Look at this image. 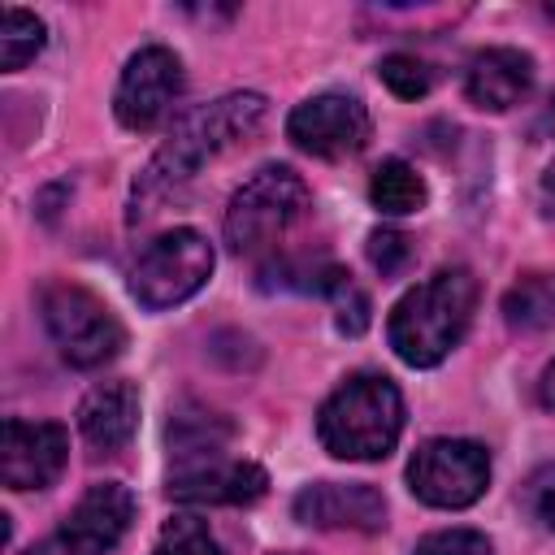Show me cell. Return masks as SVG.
Wrapping results in <instances>:
<instances>
[{"mask_svg":"<svg viewBox=\"0 0 555 555\" xmlns=\"http://www.w3.org/2000/svg\"><path fill=\"white\" fill-rule=\"evenodd\" d=\"M286 555H295V551H286Z\"/></svg>","mask_w":555,"mask_h":555,"instance_id":"cell-29","label":"cell"},{"mask_svg":"<svg viewBox=\"0 0 555 555\" xmlns=\"http://www.w3.org/2000/svg\"><path fill=\"white\" fill-rule=\"evenodd\" d=\"M178 95H182V61L169 48L147 43L126 61L113 91V113L126 130H152L173 108Z\"/></svg>","mask_w":555,"mask_h":555,"instance_id":"cell-9","label":"cell"},{"mask_svg":"<svg viewBox=\"0 0 555 555\" xmlns=\"http://www.w3.org/2000/svg\"><path fill=\"white\" fill-rule=\"evenodd\" d=\"M152 555H221V546L199 516H173L165 520Z\"/></svg>","mask_w":555,"mask_h":555,"instance_id":"cell-20","label":"cell"},{"mask_svg":"<svg viewBox=\"0 0 555 555\" xmlns=\"http://www.w3.org/2000/svg\"><path fill=\"white\" fill-rule=\"evenodd\" d=\"M39 317L48 338L74 369H100L117 360V351L126 347V330L113 317V308L78 282H43Z\"/></svg>","mask_w":555,"mask_h":555,"instance_id":"cell-4","label":"cell"},{"mask_svg":"<svg viewBox=\"0 0 555 555\" xmlns=\"http://www.w3.org/2000/svg\"><path fill=\"white\" fill-rule=\"evenodd\" d=\"M490 486V451L473 438H429L408 460V490L442 512L477 503Z\"/></svg>","mask_w":555,"mask_h":555,"instance_id":"cell-7","label":"cell"},{"mask_svg":"<svg viewBox=\"0 0 555 555\" xmlns=\"http://www.w3.org/2000/svg\"><path fill=\"white\" fill-rule=\"evenodd\" d=\"M525 507L533 512V520L542 529H555V464H542L525 481Z\"/></svg>","mask_w":555,"mask_h":555,"instance_id":"cell-24","label":"cell"},{"mask_svg":"<svg viewBox=\"0 0 555 555\" xmlns=\"http://www.w3.org/2000/svg\"><path fill=\"white\" fill-rule=\"evenodd\" d=\"M208 278H212V243L191 225H173L134 256L130 295L139 299V308L165 312L186 304L195 291H204Z\"/></svg>","mask_w":555,"mask_h":555,"instance_id":"cell-6","label":"cell"},{"mask_svg":"<svg viewBox=\"0 0 555 555\" xmlns=\"http://www.w3.org/2000/svg\"><path fill=\"white\" fill-rule=\"evenodd\" d=\"M69 460V434L56 421H4L0 442V477L9 490H43L61 477Z\"/></svg>","mask_w":555,"mask_h":555,"instance_id":"cell-10","label":"cell"},{"mask_svg":"<svg viewBox=\"0 0 555 555\" xmlns=\"http://www.w3.org/2000/svg\"><path fill=\"white\" fill-rule=\"evenodd\" d=\"M165 434H169V455L178 460V468H186V464L217 460L225 451V442L234 438V425L221 412H212V408H204L195 399H182L169 412V429Z\"/></svg>","mask_w":555,"mask_h":555,"instance_id":"cell-16","label":"cell"},{"mask_svg":"<svg viewBox=\"0 0 555 555\" xmlns=\"http://www.w3.org/2000/svg\"><path fill=\"white\" fill-rule=\"evenodd\" d=\"M130 520H134V494L121 481H95L65 512V520L56 525V538L78 555H108L126 538Z\"/></svg>","mask_w":555,"mask_h":555,"instance_id":"cell-12","label":"cell"},{"mask_svg":"<svg viewBox=\"0 0 555 555\" xmlns=\"http://www.w3.org/2000/svg\"><path fill=\"white\" fill-rule=\"evenodd\" d=\"M529 87H533V56L520 48H481L464 69V95L486 113H503L520 104Z\"/></svg>","mask_w":555,"mask_h":555,"instance_id":"cell-14","label":"cell"},{"mask_svg":"<svg viewBox=\"0 0 555 555\" xmlns=\"http://www.w3.org/2000/svg\"><path fill=\"white\" fill-rule=\"evenodd\" d=\"M269 490V473L251 460H204L169 473V499L173 503H221V507H243L256 503Z\"/></svg>","mask_w":555,"mask_h":555,"instance_id":"cell-13","label":"cell"},{"mask_svg":"<svg viewBox=\"0 0 555 555\" xmlns=\"http://www.w3.org/2000/svg\"><path fill=\"white\" fill-rule=\"evenodd\" d=\"M369 199L386 217H408V212L425 208L429 186H425V178L408 160H382L373 169V178H369Z\"/></svg>","mask_w":555,"mask_h":555,"instance_id":"cell-18","label":"cell"},{"mask_svg":"<svg viewBox=\"0 0 555 555\" xmlns=\"http://www.w3.org/2000/svg\"><path fill=\"white\" fill-rule=\"evenodd\" d=\"M473 312H477V278L464 264H451L416 282L390 308L386 338L403 364L434 369L460 347V338L473 325Z\"/></svg>","mask_w":555,"mask_h":555,"instance_id":"cell-2","label":"cell"},{"mask_svg":"<svg viewBox=\"0 0 555 555\" xmlns=\"http://www.w3.org/2000/svg\"><path fill=\"white\" fill-rule=\"evenodd\" d=\"M542 199H546V208L555 212V160H551V169L542 173Z\"/></svg>","mask_w":555,"mask_h":555,"instance_id":"cell-28","label":"cell"},{"mask_svg":"<svg viewBox=\"0 0 555 555\" xmlns=\"http://www.w3.org/2000/svg\"><path fill=\"white\" fill-rule=\"evenodd\" d=\"M369 260H373V269L382 278H399L408 269V260H412L408 234H399V230H373L369 234Z\"/></svg>","mask_w":555,"mask_h":555,"instance_id":"cell-23","label":"cell"},{"mask_svg":"<svg viewBox=\"0 0 555 555\" xmlns=\"http://www.w3.org/2000/svg\"><path fill=\"white\" fill-rule=\"evenodd\" d=\"M308 182L291 165H264L234 191L225 208V243L234 251H260L278 243L308 212Z\"/></svg>","mask_w":555,"mask_h":555,"instance_id":"cell-5","label":"cell"},{"mask_svg":"<svg viewBox=\"0 0 555 555\" xmlns=\"http://www.w3.org/2000/svg\"><path fill=\"white\" fill-rule=\"evenodd\" d=\"M377 74H382V82H386L399 100H421V95H429V87H434V69H429L421 56H412V52H390V56L377 65Z\"/></svg>","mask_w":555,"mask_h":555,"instance_id":"cell-21","label":"cell"},{"mask_svg":"<svg viewBox=\"0 0 555 555\" xmlns=\"http://www.w3.org/2000/svg\"><path fill=\"white\" fill-rule=\"evenodd\" d=\"M538 399H542V408H551V412H555V360L542 369V382H538Z\"/></svg>","mask_w":555,"mask_h":555,"instance_id":"cell-26","label":"cell"},{"mask_svg":"<svg viewBox=\"0 0 555 555\" xmlns=\"http://www.w3.org/2000/svg\"><path fill=\"white\" fill-rule=\"evenodd\" d=\"M503 321L520 334L551 330L555 325V269L516 278L503 295Z\"/></svg>","mask_w":555,"mask_h":555,"instance_id":"cell-17","label":"cell"},{"mask_svg":"<svg viewBox=\"0 0 555 555\" xmlns=\"http://www.w3.org/2000/svg\"><path fill=\"white\" fill-rule=\"evenodd\" d=\"M299 525L312 529H351L382 533L386 529V494L369 481H312L291 503Z\"/></svg>","mask_w":555,"mask_h":555,"instance_id":"cell-11","label":"cell"},{"mask_svg":"<svg viewBox=\"0 0 555 555\" xmlns=\"http://www.w3.org/2000/svg\"><path fill=\"white\" fill-rule=\"evenodd\" d=\"M26 555H78V551H74V546H65L56 533H48V538H43V542H35Z\"/></svg>","mask_w":555,"mask_h":555,"instance_id":"cell-27","label":"cell"},{"mask_svg":"<svg viewBox=\"0 0 555 555\" xmlns=\"http://www.w3.org/2000/svg\"><path fill=\"white\" fill-rule=\"evenodd\" d=\"M264 113H269L264 95L230 91V95H221L212 104H199L186 117H178V126L169 130V139L160 143V152L147 160V169L139 173V182L130 191V221L152 217L156 204L165 195H173L182 182H191L208 160L247 143L264 126Z\"/></svg>","mask_w":555,"mask_h":555,"instance_id":"cell-1","label":"cell"},{"mask_svg":"<svg viewBox=\"0 0 555 555\" xmlns=\"http://www.w3.org/2000/svg\"><path fill=\"white\" fill-rule=\"evenodd\" d=\"M369 130H373L369 108L343 91H321V95L295 104L286 117V139L299 152L321 156V160H338V156L360 152L369 143Z\"/></svg>","mask_w":555,"mask_h":555,"instance_id":"cell-8","label":"cell"},{"mask_svg":"<svg viewBox=\"0 0 555 555\" xmlns=\"http://www.w3.org/2000/svg\"><path fill=\"white\" fill-rule=\"evenodd\" d=\"M412 555H494V542L481 529H434Z\"/></svg>","mask_w":555,"mask_h":555,"instance_id":"cell-22","label":"cell"},{"mask_svg":"<svg viewBox=\"0 0 555 555\" xmlns=\"http://www.w3.org/2000/svg\"><path fill=\"white\" fill-rule=\"evenodd\" d=\"M330 299H334V308H338V330H343V334H360V330L369 325V299H364V291H360L351 278H347Z\"/></svg>","mask_w":555,"mask_h":555,"instance_id":"cell-25","label":"cell"},{"mask_svg":"<svg viewBox=\"0 0 555 555\" xmlns=\"http://www.w3.org/2000/svg\"><path fill=\"white\" fill-rule=\"evenodd\" d=\"M403 395L386 373H351L317 412V438L334 460H386L403 434Z\"/></svg>","mask_w":555,"mask_h":555,"instance_id":"cell-3","label":"cell"},{"mask_svg":"<svg viewBox=\"0 0 555 555\" xmlns=\"http://www.w3.org/2000/svg\"><path fill=\"white\" fill-rule=\"evenodd\" d=\"M43 22L26 9H4V22H0V69L4 74H17L26 61L39 56L43 48Z\"/></svg>","mask_w":555,"mask_h":555,"instance_id":"cell-19","label":"cell"},{"mask_svg":"<svg viewBox=\"0 0 555 555\" xmlns=\"http://www.w3.org/2000/svg\"><path fill=\"white\" fill-rule=\"evenodd\" d=\"M78 429L95 451H121L139 429V390L130 382L95 386L78 408Z\"/></svg>","mask_w":555,"mask_h":555,"instance_id":"cell-15","label":"cell"}]
</instances>
